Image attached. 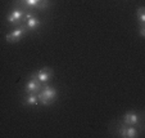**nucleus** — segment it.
I'll use <instances>...</instances> for the list:
<instances>
[{
    "mask_svg": "<svg viewBox=\"0 0 145 138\" xmlns=\"http://www.w3.org/2000/svg\"><path fill=\"white\" fill-rule=\"evenodd\" d=\"M57 96H58L57 89L53 88V86L46 85L40 90V93L37 94V98L40 103H42L44 106H49L57 100Z\"/></svg>",
    "mask_w": 145,
    "mask_h": 138,
    "instance_id": "1",
    "label": "nucleus"
},
{
    "mask_svg": "<svg viewBox=\"0 0 145 138\" xmlns=\"http://www.w3.org/2000/svg\"><path fill=\"white\" fill-rule=\"evenodd\" d=\"M118 134H120L121 137H125V138H135L139 135V132H137V129L134 128L132 125H129V127L122 125V127L118 129Z\"/></svg>",
    "mask_w": 145,
    "mask_h": 138,
    "instance_id": "5",
    "label": "nucleus"
},
{
    "mask_svg": "<svg viewBox=\"0 0 145 138\" xmlns=\"http://www.w3.org/2000/svg\"><path fill=\"white\" fill-rule=\"evenodd\" d=\"M41 0H23V3L26 4V5L28 7H33V8H36L37 7V4L40 3Z\"/></svg>",
    "mask_w": 145,
    "mask_h": 138,
    "instance_id": "11",
    "label": "nucleus"
},
{
    "mask_svg": "<svg viewBox=\"0 0 145 138\" xmlns=\"http://www.w3.org/2000/svg\"><path fill=\"white\" fill-rule=\"evenodd\" d=\"M23 17V13L21 12V9H16V11H13L12 13L8 14V17H7V21H8L9 23H12V25H17V23L21 21V18Z\"/></svg>",
    "mask_w": 145,
    "mask_h": 138,
    "instance_id": "7",
    "label": "nucleus"
},
{
    "mask_svg": "<svg viewBox=\"0 0 145 138\" xmlns=\"http://www.w3.org/2000/svg\"><path fill=\"white\" fill-rule=\"evenodd\" d=\"M42 89V83L35 79V77L31 76V79L26 83V86H25V90L27 94H36L37 96L40 93V90Z\"/></svg>",
    "mask_w": 145,
    "mask_h": 138,
    "instance_id": "4",
    "label": "nucleus"
},
{
    "mask_svg": "<svg viewBox=\"0 0 145 138\" xmlns=\"http://www.w3.org/2000/svg\"><path fill=\"white\" fill-rule=\"evenodd\" d=\"M139 32H140V36H141V38H145V23H140Z\"/></svg>",
    "mask_w": 145,
    "mask_h": 138,
    "instance_id": "12",
    "label": "nucleus"
},
{
    "mask_svg": "<svg viewBox=\"0 0 145 138\" xmlns=\"http://www.w3.org/2000/svg\"><path fill=\"white\" fill-rule=\"evenodd\" d=\"M123 123L126 125H136L140 123V118L139 114L135 112V111H127L123 115Z\"/></svg>",
    "mask_w": 145,
    "mask_h": 138,
    "instance_id": "6",
    "label": "nucleus"
},
{
    "mask_svg": "<svg viewBox=\"0 0 145 138\" xmlns=\"http://www.w3.org/2000/svg\"><path fill=\"white\" fill-rule=\"evenodd\" d=\"M53 75H54L53 69H50V67H42V69L35 71L32 75H31V76L35 77V79H37L40 83L44 84V83H48V81L52 79Z\"/></svg>",
    "mask_w": 145,
    "mask_h": 138,
    "instance_id": "2",
    "label": "nucleus"
},
{
    "mask_svg": "<svg viewBox=\"0 0 145 138\" xmlns=\"http://www.w3.org/2000/svg\"><path fill=\"white\" fill-rule=\"evenodd\" d=\"M40 25V21L36 17H31V14H27V21H26V27L30 28V30H35L39 27Z\"/></svg>",
    "mask_w": 145,
    "mask_h": 138,
    "instance_id": "8",
    "label": "nucleus"
},
{
    "mask_svg": "<svg viewBox=\"0 0 145 138\" xmlns=\"http://www.w3.org/2000/svg\"><path fill=\"white\" fill-rule=\"evenodd\" d=\"M39 103V98L36 94H27L25 100V105H37Z\"/></svg>",
    "mask_w": 145,
    "mask_h": 138,
    "instance_id": "9",
    "label": "nucleus"
},
{
    "mask_svg": "<svg viewBox=\"0 0 145 138\" xmlns=\"http://www.w3.org/2000/svg\"><path fill=\"white\" fill-rule=\"evenodd\" d=\"M137 17H139V22L140 23H145V8L140 7L137 9Z\"/></svg>",
    "mask_w": 145,
    "mask_h": 138,
    "instance_id": "10",
    "label": "nucleus"
},
{
    "mask_svg": "<svg viewBox=\"0 0 145 138\" xmlns=\"http://www.w3.org/2000/svg\"><path fill=\"white\" fill-rule=\"evenodd\" d=\"M26 30H27L26 26H18L16 30H13L12 32H9L8 35L5 36V40L8 43H18L19 40H21V38L25 36Z\"/></svg>",
    "mask_w": 145,
    "mask_h": 138,
    "instance_id": "3",
    "label": "nucleus"
}]
</instances>
